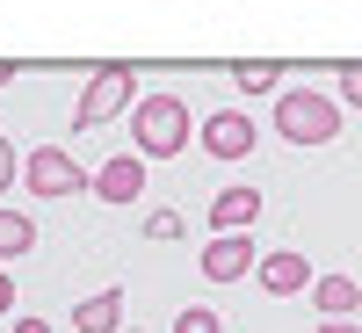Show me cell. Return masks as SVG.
<instances>
[{
	"mask_svg": "<svg viewBox=\"0 0 362 333\" xmlns=\"http://www.w3.org/2000/svg\"><path fill=\"white\" fill-rule=\"evenodd\" d=\"M254 276H261V290H268V297H297V290H312V261L283 247V254H268Z\"/></svg>",
	"mask_w": 362,
	"mask_h": 333,
	"instance_id": "obj_9",
	"label": "cell"
},
{
	"mask_svg": "<svg viewBox=\"0 0 362 333\" xmlns=\"http://www.w3.org/2000/svg\"><path fill=\"white\" fill-rule=\"evenodd\" d=\"M319 333H362L355 319H319Z\"/></svg>",
	"mask_w": 362,
	"mask_h": 333,
	"instance_id": "obj_18",
	"label": "cell"
},
{
	"mask_svg": "<svg viewBox=\"0 0 362 333\" xmlns=\"http://www.w3.org/2000/svg\"><path fill=\"white\" fill-rule=\"evenodd\" d=\"M8 312H15V283L0 276V319H8Z\"/></svg>",
	"mask_w": 362,
	"mask_h": 333,
	"instance_id": "obj_19",
	"label": "cell"
},
{
	"mask_svg": "<svg viewBox=\"0 0 362 333\" xmlns=\"http://www.w3.org/2000/svg\"><path fill=\"white\" fill-rule=\"evenodd\" d=\"M87 189H95L102 203H138V189H145V153H116V160H102Z\"/></svg>",
	"mask_w": 362,
	"mask_h": 333,
	"instance_id": "obj_7",
	"label": "cell"
},
{
	"mask_svg": "<svg viewBox=\"0 0 362 333\" xmlns=\"http://www.w3.org/2000/svg\"><path fill=\"white\" fill-rule=\"evenodd\" d=\"M87 181H95V174H87L73 153H58V145H37V153H22V189H29V196H44V203L80 196Z\"/></svg>",
	"mask_w": 362,
	"mask_h": 333,
	"instance_id": "obj_4",
	"label": "cell"
},
{
	"mask_svg": "<svg viewBox=\"0 0 362 333\" xmlns=\"http://www.w3.org/2000/svg\"><path fill=\"white\" fill-rule=\"evenodd\" d=\"M174 333H225V319L210 312V305H189V312L174 319Z\"/></svg>",
	"mask_w": 362,
	"mask_h": 333,
	"instance_id": "obj_14",
	"label": "cell"
},
{
	"mask_svg": "<svg viewBox=\"0 0 362 333\" xmlns=\"http://www.w3.org/2000/svg\"><path fill=\"white\" fill-rule=\"evenodd\" d=\"M131 145L145 160H181L196 145V124H189V102L181 95H138L131 109Z\"/></svg>",
	"mask_w": 362,
	"mask_h": 333,
	"instance_id": "obj_1",
	"label": "cell"
},
{
	"mask_svg": "<svg viewBox=\"0 0 362 333\" xmlns=\"http://www.w3.org/2000/svg\"><path fill=\"white\" fill-rule=\"evenodd\" d=\"M239 95H283V66H232Z\"/></svg>",
	"mask_w": 362,
	"mask_h": 333,
	"instance_id": "obj_13",
	"label": "cell"
},
{
	"mask_svg": "<svg viewBox=\"0 0 362 333\" xmlns=\"http://www.w3.org/2000/svg\"><path fill=\"white\" fill-rule=\"evenodd\" d=\"M15 333H51V326L44 319H15Z\"/></svg>",
	"mask_w": 362,
	"mask_h": 333,
	"instance_id": "obj_20",
	"label": "cell"
},
{
	"mask_svg": "<svg viewBox=\"0 0 362 333\" xmlns=\"http://www.w3.org/2000/svg\"><path fill=\"white\" fill-rule=\"evenodd\" d=\"M261 268V247L247 232H210V247H203V283H239V276H254Z\"/></svg>",
	"mask_w": 362,
	"mask_h": 333,
	"instance_id": "obj_6",
	"label": "cell"
},
{
	"mask_svg": "<svg viewBox=\"0 0 362 333\" xmlns=\"http://www.w3.org/2000/svg\"><path fill=\"white\" fill-rule=\"evenodd\" d=\"M196 138H203L210 160H247L254 145H261V124H254L247 109H218L210 124H196Z\"/></svg>",
	"mask_w": 362,
	"mask_h": 333,
	"instance_id": "obj_5",
	"label": "cell"
},
{
	"mask_svg": "<svg viewBox=\"0 0 362 333\" xmlns=\"http://www.w3.org/2000/svg\"><path fill=\"white\" fill-rule=\"evenodd\" d=\"M312 305H319V319H355L362 312V290L348 276H312Z\"/></svg>",
	"mask_w": 362,
	"mask_h": 333,
	"instance_id": "obj_11",
	"label": "cell"
},
{
	"mask_svg": "<svg viewBox=\"0 0 362 333\" xmlns=\"http://www.w3.org/2000/svg\"><path fill=\"white\" fill-rule=\"evenodd\" d=\"M131 109H138V73L131 66H102L95 80L80 87L73 131H102V124H116V116H131Z\"/></svg>",
	"mask_w": 362,
	"mask_h": 333,
	"instance_id": "obj_3",
	"label": "cell"
},
{
	"mask_svg": "<svg viewBox=\"0 0 362 333\" xmlns=\"http://www.w3.org/2000/svg\"><path fill=\"white\" fill-rule=\"evenodd\" d=\"M15 181H22V153L0 138V189H15Z\"/></svg>",
	"mask_w": 362,
	"mask_h": 333,
	"instance_id": "obj_16",
	"label": "cell"
},
{
	"mask_svg": "<svg viewBox=\"0 0 362 333\" xmlns=\"http://www.w3.org/2000/svg\"><path fill=\"white\" fill-rule=\"evenodd\" d=\"M181 232V218H174V210H153V225H145V239H174Z\"/></svg>",
	"mask_w": 362,
	"mask_h": 333,
	"instance_id": "obj_17",
	"label": "cell"
},
{
	"mask_svg": "<svg viewBox=\"0 0 362 333\" xmlns=\"http://www.w3.org/2000/svg\"><path fill=\"white\" fill-rule=\"evenodd\" d=\"M8 80H15V66H0V87H8Z\"/></svg>",
	"mask_w": 362,
	"mask_h": 333,
	"instance_id": "obj_21",
	"label": "cell"
},
{
	"mask_svg": "<svg viewBox=\"0 0 362 333\" xmlns=\"http://www.w3.org/2000/svg\"><path fill=\"white\" fill-rule=\"evenodd\" d=\"M22 254H37V218L0 210V261H22Z\"/></svg>",
	"mask_w": 362,
	"mask_h": 333,
	"instance_id": "obj_12",
	"label": "cell"
},
{
	"mask_svg": "<svg viewBox=\"0 0 362 333\" xmlns=\"http://www.w3.org/2000/svg\"><path fill=\"white\" fill-rule=\"evenodd\" d=\"M73 333H124V290H95L73 305Z\"/></svg>",
	"mask_w": 362,
	"mask_h": 333,
	"instance_id": "obj_10",
	"label": "cell"
},
{
	"mask_svg": "<svg viewBox=\"0 0 362 333\" xmlns=\"http://www.w3.org/2000/svg\"><path fill=\"white\" fill-rule=\"evenodd\" d=\"M276 138L283 145H334L341 138V95H326V87H283L276 95Z\"/></svg>",
	"mask_w": 362,
	"mask_h": 333,
	"instance_id": "obj_2",
	"label": "cell"
},
{
	"mask_svg": "<svg viewBox=\"0 0 362 333\" xmlns=\"http://www.w3.org/2000/svg\"><path fill=\"white\" fill-rule=\"evenodd\" d=\"M334 95H341V109H362V66H341L334 73Z\"/></svg>",
	"mask_w": 362,
	"mask_h": 333,
	"instance_id": "obj_15",
	"label": "cell"
},
{
	"mask_svg": "<svg viewBox=\"0 0 362 333\" xmlns=\"http://www.w3.org/2000/svg\"><path fill=\"white\" fill-rule=\"evenodd\" d=\"M254 218H261V189L254 181H232V189L210 196V232H247Z\"/></svg>",
	"mask_w": 362,
	"mask_h": 333,
	"instance_id": "obj_8",
	"label": "cell"
}]
</instances>
